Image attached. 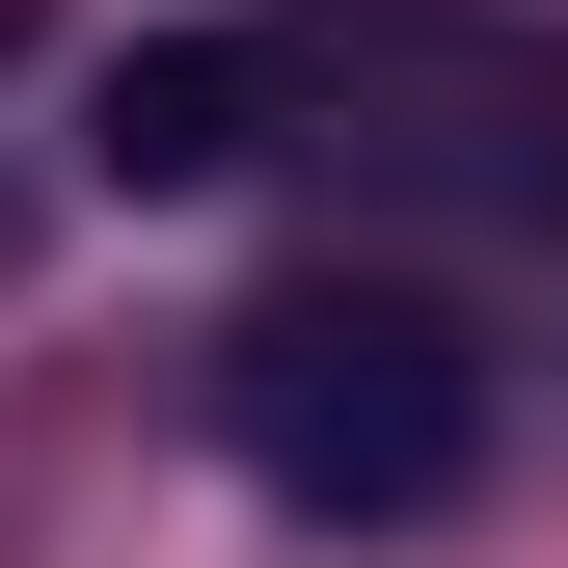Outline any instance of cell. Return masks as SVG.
Returning a JSON list of instances; mask_svg holds the SVG:
<instances>
[{"label":"cell","mask_w":568,"mask_h":568,"mask_svg":"<svg viewBox=\"0 0 568 568\" xmlns=\"http://www.w3.org/2000/svg\"><path fill=\"white\" fill-rule=\"evenodd\" d=\"M109 190H244V163H352V190H460V217H568V28L515 0H244V28H135L82 109Z\"/></svg>","instance_id":"1"},{"label":"cell","mask_w":568,"mask_h":568,"mask_svg":"<svg viewBox=\"0 0 568 568\" xmlns=\"http://www.w3.org/2000/svg\"><path fill=\"white\" fill-rule=\"evenodd\" d=\"M217 460L271 515H460L487 487V325L434 271H298L217 325Z\"/></svg>","instance_id":"2"}]
</instances>
